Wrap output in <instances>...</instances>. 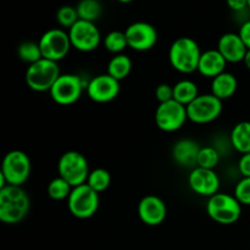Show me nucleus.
I'll use <instances>...</instances> for the list:
<instances>
[{
  "label": "nucleus",
  "instance_id": "obj_1",
  "mask_svg": "<svg viewBox=\"0 0 250 250\" xmlns=\"http://www.w3.org/2000/svg\"><path fill=\"white\" fill-rule=\"evenodd\" d=\"M31 198L17 186H5L0 189V221L6 225L20 224L28 215Z\"/></svg>",
  "mask_w": 250,
  "mask_h": 250
},
{
  "label": "nucleus",
  "instance_id": "obj_2",
  "mask_svg": "<svg viewBox=\"0 0 250 250\" xmlns=\"http://www.w3.org/2000/svg\"><path fill=\"white\" fill-rule=\"evenodd\" d=\"M199 44L190 37H180L172 42L168 50V61L177 72L183 75L198 71L200 56Z\"/></svg>",
  "mask_w": 250,
  "mask_h": 250
},
{
  "label": "nucleus",
  "instance_id": "obj_3",
  "mask_svg": "<svg viewBox=\"0 0 250 250\" xmlns=\"http://www.w3.org/2000/svg\"><path fill=\"white\" fill-rule=\"evenodd\" d=\"M60 76L61 71L59 63L43 58L32 65H28L24 75V81L29 89L44 93L50 92Z\"/></svg>",
  "mask_w": 250,
  "mask_h": 250
},
{
  "label": "nucleus",
  "instance_id": "obj_4",
  "mask_svg": "<svg viewBox=\"0 0 250 250\" xmlns=\"http://www.w3.org/2000/svg\"><path fill=\"white\" fill-rule=\"evenodd\" d=\"M207 212L216 224L233 225L241 217L242 204L233 194L219 192L208 198Z\"/></svg>",
  "mask_w": 250,
  "mask_h": 250
},
{
  "label": "nucleus",
  "instance_id": "obj_5",
  "mask_svg": "<svg viewBox=\"0 0 250 250\" xmlns=\"http://www.w3.org/2000/svg\"><path fill=\"white\" fill-rule=\"evenodd\" d=\"M58 172L60 177L67 181L72 187L87 183L89 176V164L82 153L68 150L58 161Z\"/></svg>",
  "mask_w": 250,
  "mask_h": 250
},
{
  "label": "nucleus",
  "instance_id": "obj_6",
  "mask_svg": "<svg viewBox=\"0 0 250 250\" xmlns=\"http://www.w3.org/2000/svg\"><path fill=\"white\" fill-rule=\"evenodd\" d=\"M99 193L93 190L87 183L72 188L70 197L67 198L68 211L76 219H90L97 214L99 209Z\"/></svg>",
  "mask_w": 250,
  "mask_h": 250
},
{
  "label": "nucleus",
  "instance_id": "obj_7",
  "mask_svg": "<svg viewBox=\"0 0 250 250\" xmlns=\"http://www.w3.org/2000/svg\"><path fill=\"white\" fill-rule=\"evenodd\" d=\"M32 163L29 156L22 150H11L4 156L0 175L7 185L22 187L31 176Z\"/></svg>",
  "mask_w": 250,
  "mask_h": 250
},
{
  "label": "nucleus",
  "instance_id": "obj_8",
  "mask_svg": "<svg viewBox=\"0 0 250 250\" xmlns=\"http://www.w3.org/2000/svg\"><path fill=\"white\" fill-rule=\"evenodd\" d=\"M85 87L87 84L83 82L81 76L75 73H61L49 93L56 104L68 106L80 100Z\"/></svg>",
  "mask_w": 250,
  "mask_h": 250
},
{
  "label": "nucleus",
  "instance_id": "obj_9",
  "mask_svg": "<svg viewBox=\"0 0 250 250\" xmlns=\"http://www.w3.org/2000/svg\"><path fill=\"white\" fill-rule=\"evenodd\" d=\"M38 44L43 58L55 62L65 59L72 48L68 32L62 28H51L44 32Z\"/></svg>",
  "mask_w": 250,
  "mask_h": 250
},
{
  "label": "nucleus",
  "instance_id": "obj_10",
  "mask_svg": "<svg viewBox=\"0 0 250 250\" xmlns=\"http://www.w3.org/2000/svg\"><path fill=\"white\" fill-rule=\"evenodd\" d=\"M222 109V100L214 94H199V97L187 106L188 120L197 125L211 124L219 119Z\"/></svg>",
  "mask_w": 250,
  "mask_h": 250
},
{
  "label": "nucleus",
  "instance_id": "obj_11",
  "mask_svg": "<svg viewBox=\"0 0 250 250\" xmlns=\"http://www.w3.org/2000/svg\"><path fill=\"white\" fill-rule=\"evenodd\" d=\"M67 32L72 48L82 53L94 51L103 42L102 33L94 22L78 20Z\"/></svg>",
  "mask_w": 250,
  "mask_h": 250
},
{
  "label": "nucleus",
  "instance_id": "obj_12",
  "mask_svg": "<svg viewBox=\"0 0 250 250\" xmlns=\"http://www.w3.org/2000/svg\"><path fill=\"white\" fill-rule=\"evenodd\" d=\"M188 120L187 107L176 100L161 103L155 110V124L164 132H176L182 128Z\"/></svg>",
  "mask_w": 250,
  "mask_h": 250
},
{
  "label": "nucleus",
  "instance_id": "obj_13",
  "mask_svg": "<svg viewBox=\"0 0 250 250\" xmlns=\"http://www.w3.org/2000/svg\"><path fill=\"white\" fill-rule=\"evenodd\" d=\"M128 48L134 51H148L158 43V31L153 24L137 21L125 29Z\"/></svg>",
  "mask_w": 250,
  "mask_h": 250
},
{
  "label": "nucleus",
  "instance_id": "obj_14",
  "mask_svg": "<svg viewBox=\"0 0 250 250\" xmlns=\"http://www.w3.org/2000/svg\"><path fill=\"white\" fill-rule=\"evenodd\" d=\"M120 82L107 73L98 75L87 83V94L93 102L105 104L116 99L120 94Z\"/></svg>",
  "mask_w": 250,
  "mask_h": 250
},
{
  "label": "nucleus",
  "instance_id": "obj_15",
  "mask_svg": "<svg viewBox=\"0 0 250 250\" xmlns=\"http://www.w3.org/2000/svg\"><path fill=\"white\" fill-rule=\"evenodd\" d=\"M188 185L195 194L210 198L219 193L220 177L215 170L194 167L188 176Z\"/></svg>",
  "mask_w": 250,
  "mask_h": 250
},
{
  "label": "nucleus",
  "instance_id": "obj_16",
  "mask_svg": "<svg viewBox=\"0 0 250 250\" xmlns=\"http://www.w3.org/2000/svg\"><path fill=\"white\" fill-rule=\"evenodd\" d=\"M137 212L143 224L155 227L165 221L167 216V207L160 197L149 194L142 198L137 208Z\"/></svg>",
  "mask_w": 250,
  "mask_h": 250
},
{
  "label": "nucleus",
  "instance_id": "obj_17",
  "mask_svg": "<svg viewBox=\"0 0 250 250\" xmlns=\"http://www.w3.org/2000/svg\"><path fill=\"white\" fill-rule=\"evenodd\" d=\"M216 49L224 56L225 60L229 63L243 62L244 56L248 51L239 34L233 33V32L222 34L217 42Z\"/></svg>",
  "mask_w": 250,
  "mask_h": 250
},
{
  "label": "nucleus",
  "instance_id": "obj_18",
  "mask_svg": "<svg viewBox=\"0 0 250 250\" xmlns=\"http://www.w3.org/2000/svg\"><path fill=\"white\" fill-rule=\"evenodd\" d=\"M202 146L198 142L190 138L178 139L172 146V159L178 166L186 168H194L197 167L198 155Z\"/></svg>",
  "mask_w": 250,
  "mask_h": 250
},
{
  "label": "nucleus",
  "instance_id": "obj_19",
  "mask_svg": "<svg viewBox=\"0 0 250 250\" xmlns=\"http://www.w3.org/2000/svg\"><path fill=\"white\" fill-rule=\"evenodd\" d=\"M227 61L217 49H209L202 53L198 66V72L208 78H215L226 71Z\"/></svg>",
  "mask_w": 250,
  "mask_h": 250
},
{
  "label": "nucleus",
  "instance_id": "obj_20",
  "mask_svg": "<svg viewBox=\"0 0 250 250\" xmlns=\"http://www.w3.org/2000/svg\"><path fill=\"white\" fill-rule=\"evenodd\" d=\"M238 89V81L231 72H222L211 80V94L220 100H227L233 97Z\"/></svg>",
  "mask_w": 250,
  "mask_h": 250
},
{
  "label": "nucleus",
  "instance_id": "obj_21",
  "mask_svg": "<svg viewBox=\"0 0 250 250\" xmlns=\"http://www.w3.org/2000/svg\"><path fill=\"white\" fill-rule=\"evenodd\" d=\"M231 146L238 153H250V121H241L232 128L229 133Z\"/></svg>",
  "mask_w": 250,
  "mask_h": 250
},
{
  "label": "nucleus",
  "instance_id": "obj_22",
  "mask_svg": "<svg viewBox=\"0 0 250 250\" xmlns=\"http://www.w3.org/2000/svg\"><path fill=\"white\" fill-rule=\"evenodd\" d=\"M199 97V89L197 83L192 80H181L173 85V100L186 107Z\"/></svg>",
  "mask_w": 250,
  "mask_h": 250
},
{
  "label": "nucleus",
  "instance_id": "obj_23",
  "mask_svg": "<svg viewBox=\"0 0 250 250\" xmlns=\"http://www.w3.org/2000/svg\"><path fill=\"white\" fill-rule=\"evenodd\" d=\"M132 71V60L126 54H117L107 63L106 73L119 82L126 80Z\"/></svg>",
  "mask_w": 250,
  "mask_h": 250
},
{
  "label": "nucleus",
  "instance_id": "obj_24",
  "mask_svg": "<svg viewBox=\"0 0 250 250\" xmlns=\"http://www.w3.org/2000/svg\"><path fill=\"white\" fill-rule=\"evenodd\" d=\"M80 20L94 22L102 16L103 7L99 0H81L76 6Z\"/></svg>",
  "mask_w": 250,
  "mask_h": 250
},
{
  "label": "nucleus",
  "instance_id": "obj_25",
  "mask_svg": "<svg viewBox=\"0 0 250 250\" xmlns=\"http://www.w3.org/2000/svg\"><path fill=\"white\" fill-rule=\"evenodd\" d=\"M87 185L97 193H103L111 185V175L106 168L98 167L89 172Z\"/></svg>",
  "mask_w": 250,
  "mask_h": 250
},
{
  "label": "nucleus",
  "instance_id": "obj_26",
  "mask_svg": "<svg viewBox=\"0 0 250 250\" xmlns=\"http://www.w3.org/2000/svg\"><path fill=\"white\" fill-rule=\"evenodd\" d=\"M103 44L104 48L106 49L109 53L115 54H122L126 48H128V43H127V38L125 32L121 31H111L103 38Z\"/></svg>",
  "mask_w": 250,
  "mask_h": 250
},
{
  "label": "nucleus",
  "instance_id": "obj_27",
  "mask_svg": "<svg viewBox=\"0 0 250 250\" xmlns=\"http://www.w3.org/2000/svg\"><path fill=\"white\" fill-rule=\"evenodd\" d=\"M221 154L219 149L214 146H205L200 148L199 155H198L197 166L198 167L208 168V170H215L220 163Z\"/></svg>",
  "mask_w": 250,
  "mask_h": 250
},
{
  "label": "nucleus",
  "instance_id": "obj_28",
  "mask_svg": "<svg viewBox=\"0 0 250 250\" xmlns=\"http://www.w3.org/2000/svg\"><path fill=\"white\" fill-rule=\"evenodd\" d=\"M72 188L73 187L67 181L63 180L60 176H58V177L54 178V180H51L49 182L46 192H48V195L53 200H63L70 197L71 192H72Z\"/></svg>",
  "mask_w": 250,
  "mask_h": 250
},
{
  "label": "nucleus",
  "instance_id": "obj_29",
  "mask_svg": "<svg viewBox=\"0 0 250 250\" xmlns=\"http://www.w3.org/2000/svg\"><path fill=\"white\" fill-rule=\"evenodd\" d=\"M17 56L20 58V60L28 63V65H32V63L43 59L39 44L31 41L23 42V43L20 44L19 48H17Z\"/></svg>",
  "mask_w": 250,
  "mask_h": 250
},
{
  "label": "nucleus",
  "instance_id": "obj_30",
  "mask_svg": "<svg viewBox=\"0 0 250 250\" xmlns=\"http://www.w3.org/2000/svg\"><path fill=\"white\" fill-rule=\"evenodd\" d=\"M80 20L77 9L70 5H63L56 11V21L62 28L70 29Z\"/></svg>",
  "mask_w": 250,
  "mask_h": 250
},
{
  "label": "nucleus",
  "instance_id": "obj_31",
  "mask_svg": "<svg viewBox=\"0 0 250 250\" xmlns=\"http://www.w3.org/2000/svg\"><path fill=\"white\" fill-rule=\"evenodd\" d=\"M234 197L242 207H250V177H243L234 187Z\"/></svg>",
  "mask_w": 250,
  "mask_h": 250
},
{
  "label": "nucleus",
  "instance_id": "obj_32",
  "mask_svg": "<svg viewBox=\"0 0 250 250\" xmlns=\"http://www.w3.org/2000/svg\"><path fill=\"white\" fill-rule=\"evenodd\" d=\"M155 98H156V100L159 102V104L172 100L173 99V85L167 84V83H161V84H159L155 89Z\"/></svg>",
  "mask_w": 250,
  "mask_h": 250
},
{
  "label": "nucleus",
  "instance_id": "obj_33",
  "mask_svg": "<svg viewBox=\"0 0 250 250\" xmlns=\"http://www.w3.org/2000/svg\"><path fill=\"white\" fill-rule=\"evenodd\" d=\"M238 171L243 177H250V153L243 154L239 158Z\"/></svg>",
  "mask_w": 250,
  "mask_h": 250
},
{
  "label": "nucleus",
  "instance_id": "obj_34",
  "mask_svg": "<svg viewBox=\"0 0 250 250\" xmlns=\"http://www.w3.org/2000/svg\"><path fill=\"white\" fill-rule=\"evenodd\" d=\"M238 34L242 38V41H243V43L246 44L247 49L250 50V20H247V21L242 23Z\"/></svg>",
  "mask_w": 250,
  "mask_h": 250
},
{
  "label": "nucleus",
  "instance_id": "obj_35",
  "mask_svg": "<svg viewBox=\"0 0 250 250\" xmlns=\"http://www.w3.org/2000/svg\"><path fill=\"white\" fill-rule=\"evenodd\" d=\"M229 9L234 12H241L248 9V0H226Z\"/></svg>",
  "mask_w": 250,
  "mask_h": 250
},
{
  "label": "nucleus",
  "instance_id": "obj_36",
  "mask_svg": "<svg viewBox=\"0 0 250 250\" xmlns=\"http://www.w3.org/2000/svg\"><path fill=\"white\" fill-rule=\"evenodd\" d=\"M243 63H244V65H246V67L248 68V70L250 71V50L247 51L246 56H244Z\"/></svg>",
  "mask_w": 250,
  "mask_h": 250
},
{
  "label": "nucleus",
  "instance_id": "obj_37",
  "mask_svg": "<svg viewBox=\"0 0 250 250\" xmlns=\"http://www.w3.org/2000/svg\"><path fill=\"white\" fill-rule=\"evenodd\" d=\"M116 1L121 2V4H129V2H132L133 0H116Z\"/></svg>",
  "mask_w": 250,
  "mask_h": 250
},
{
  "label": "nucleus",
  "instance_id": "obj_38",
  "mask_svg": "<svg viewBox=\"0 0 250 250\" xmlns=\"http://www.w3.org/2000/svg\"><path fill=\"white\" fill-rule=\"evenodd\" d=\"M248 9H250V0H248Z\"/></svg>",
  "mask_w": 250,
  "mask_h": 250
}]
</instances>
